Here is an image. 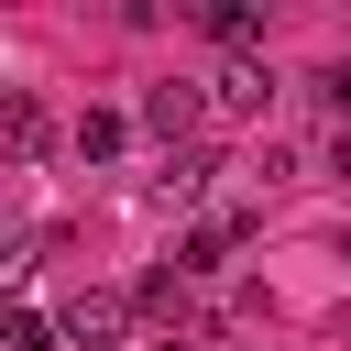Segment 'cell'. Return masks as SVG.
<instances>
[{
	"label": "cell",
	"mask_w": 351,
	"mask_h": 351,
	"mask_svg": "<svg viewBox=\"0 0 351 351\" xmlns=\"http://www.w3.org/2000/svg\"><path fill=\"white\" fill-rule=\"evenodd\" d=\"M66 340V318H44V307H11V351H55Z\"/></svg>",
	"instance_id": "8992f818"
},
{
	"label": "cell",
	"mask_w": 351,
	"mask_h": 351,
	"mask_svg": "<svg viewBox=\"0 0 351 351\" xmlns=\"http://www.w3.org/2000/svg\"><path fill=\"white\" fill-rule=\"evenodd\" d=\"M318 88H329V110H340V121H351V66H329V77H318Z\"/></svg>",
	"instance_id": "52a82bcc"
},
{
	"label": "cell",
	"mask_w": 351,
	"mask_h": 351,
	"mask_svg": "<svg viewBox=\"0 0 351 351\" xmlns=\"http://www.w3.org/2000/svg\"><path fill=\"white\" fill-rule=\"evenodd\" d=\"M77 154L110 165V154H121V110H88V121H77Z\"/></svg>",
	"instance_id": "5b68a950"
},
{
	"label": "cell",
	"mask_w": 351,
	"mask_h": 351,
	"mask_svg": "<svg viewBox=\"0 0 351 351\" xmlns=\"http://www.w3.org/2000/svg\"><path fill=\"white\" fill-rule=\"evenodd\" d=\"M0 143H11L22 165L44 154V110H33V88H0Z\"/></svg>",
	"instance_id": "3957f363"
},
{
	"label": "cell",
	"mask_w": 351,
	"mask_h": 351,
	"mask_svg": "<svg viewBox=\"0 0 351 351\" xmlns=\"http://www.w3.org/2000/svg\"><path fill=\"white\" fill-rule=\"evenodd\" d=\"M66 340L110 351V340H121V296H77V307H66Z\"/></svg>",
	"instance_id": "277c9868"
},
{
	"label": "cell",
	"mask_w": 351,
	"mask_h": 351,
	"mask_svg": "<svg viewBox=\"0 0 351 351\" xmlns=\"http://www.w3.org/2000/svg\"><path fill=\"white\" fill-rule=\"evenodd\" d=\"M197 110H208V99H197L186 77H165V88L143 99V132H165V143H186V132H197Z\"/></svg>",
	"instance_id": "7a4b0ae2"
},
{
	"label": "cell",
	"mask_w": 351,
	"mask_h": 351,
	"mask_svg": "<svg viewBox=\"0 0 351 351\" xmlns=\"http://www.w3.org/2000/svg\"><path fill=\"white\" fill-rule=\"evenodd\" d=\"M340 263H351V241H340Z\"/></svg>",
	"instance_id": "9c48e42d"
},
{
	"label": "cell",
	"mask_w": 351,
	"mask_h": 351,
	"mask_svg": "<svg viewBox=\"0 0 351 351\" xmlns=\"http://www.w3.org/2000/svg\"><path fill=\"white\" fill-rule=\"evenodd\" d=\"M263 99H274V77H263V66H219V77H208V110H219V121H252Z\"/></svg>",
	"instance_id": "6da1fadb"
},
{
	"label": "cell",
	"mask_w": 351,
	"mask_h": 351,
	"mask_svg": "<svg viewBox=\"0 0 351 351\" xmlns=\"http://www.w3.org/2000/svg\"><path fill=\"white\" fill-rule=\"evenodd\" d=\"M329 165H340V176H351V121H340V143H329Z\"/></svg>",
	"instance_id": "ba28073f"
}]
</instances>
